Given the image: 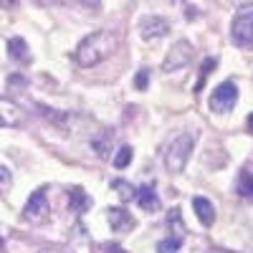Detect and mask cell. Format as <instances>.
Segmentation results:
<instances>
[{
  "mask_svg": "<svg viewBox=\"0 0 253 253\" xmlns=\"http://www.w3.org/2000/svg\"><path fill=\"white\" fill-rule=\"evenodd\" d=\"M119 48V36L114 31H96L86 36L76 48V63L81 69H91Z\"/></svg>",
  "mask_w": 253,
  "mask_h": 253,
  "instance_id": "6da1fadb",
  "label": "cell"
},
{
  "mask_svg": "<svg viewBox=\"0 0 253 253\" xmlns=\"http://www.w3.org/2000/svg\"><path fill=\"white\" fill-rule=\"evenodd\" d=\"M190 152H193V137L190 134H177L170 144H167L165 152V165L172 175H180L185 170V165L190 160Z\"/></svg>",
  "mask_w": 253,
  "mask_h": 253,
  "instance_id": "7a4b0ae2",
  "label": "cell"
},
{
  "mask_svg": "<svg viewBox=\"0 0 253 253\" xmlns=\"http://www.w3.org/2000/svg\"><path fill=\"white\" fill-rule=\"evenodd\" d=\"M230 38L241 48H253V5H243L230 26Z\"/></svg>",
  "mask_w": 253,
  "mask_h": 253,
  "instance_id": "3957f363",
  "label": "cell"
},
{
  "mask_svg": "<svg viewBox=\"0 0 253 253\" xmlns=\"http://www.w3.org/2000/svg\"><path fill=\"white\" fill-rule=\"evenodd\" d=\"M236 101H238V89H236V84L233 81H225L220 84V86L213 91V96H210V109L218 112V114H225L236 107Z\"/></svg>",
  "mask_w": 253,
  "mask_h": 253,
  "instance_id": "277c9868",
  "label": "cell"
},
{
  "mask_svg": "<svg viewBox=\"0 0 253 253\" xmlns=\"http://www.w3.org/2000/svg\"><path fill=\"white\" fill-rule=\"evenodd\" d=\"M48 213H51V208H48L46 193H43V190H36V193L28 198L26 208H23V218L28 223H46Z\"/></svg>",
  "mask_w": 253,
  "mask_h": 253,
  "instance_id": "5b68a950",
  "label": "cell"
},
{
  "mask_svg": "<svg viewBox=\"0 0 253 253\" xmlns=\"http://www.w3.org/2000/svg\"><path fill=\"white\" fill-rule=\"evenodd\" d=\"M170 33V23L160 15H147L139 20V36L144 41H155V38H162Z\"/></svg>",
  "mask_w": 253,
  "mask_h": 253,
  "instance_id": "8992f818",
  "label": "cell"
},
{
  "mask_svg": "<svg viewBox=\"0 0 253 253\" xmlns=\"http://www.w3.org/2000/svg\"><path fill=\"white\" fill-rule=\"evenodd\" d=\"M190 58H193V46H190L187 41H180V43H175L170 48V53L165 58V71H175V69L187 66Z\"/></svg>",
  "mask_w": 253,
  "mask_h": 253,
  "instance_id": "52a82bcc",
  "label": "cell"
},
{
  "mask_svg": "<svg viewBox=\"0 0 253 253\" xmlns=\"http://www.w3.org/2000/svg\"><path fill=\"white\" fill-rule=\"evenodd\" d=\"M20 124H23V109L15 101L0 96V126L13 129V126H20Z\"/></svg>",
  "mask_w": 253,
  "mask_h": 253,
  "instance_id": "ba28073f",
  "label": "cell"
},
{
  "mask_svg": "<svg viewBox=\"0 0 253 253\" xmlns=\"http://www.w3.org/2000/svg\"><path fill=\"white\" fill-rule=\"evenodd\" d=\"M107 218H109V225H112L114 233H129V230L134 228V218L126 213L124 208H109Z\"/></svg>",
  "mask_w": 253,
  "mask_h": 253,
  "instance_id": "9c48e42d",
  "label": "cell"
},
{
  "mask_svg": "<svg viewBox=\"0 0 253 253\" xmlns=\"http://www.w3.org/2000/svg\"><path fill=\"white\" fill-rule=\"evenodd\" d=\"M134 200H137V205L142 208V210H147V213H155V210H160V198H157V193L150 187V185H144V187H139V190H134Z\"/></svg>",
  "mask_w": 253,
  "mask_h": 253,
  "instance_id": "30bf717a",
  "label": "cell"
},
{
  "mask_svg": "<svg viewBox=\"0 0 253 253\" xmlns=\"http://www.w3.org/2000/svg\"><path fill=\"white\" fill-rule=\"evenodd\" d=\"M193 208H195V213H198V220L208 228V225H213V220H215V208H213V203H210L208 198H193Z\"/></svg>",
  "mask_w": 253,
  "mask_h": 253,
  "instance_id": "8fae6325",
  "label": "cell"
},
{
  "mask_svg": "<svg viewBox=\"0 0 253 253\" xmlns=\"http://www.w3.org/2000/svg\"><path fill=\"white\" fill-rule=\"evenodd\" d=\"M8 53H10V58L13 61H20V63H28L31 61V53H28V43L23 38H10L8 41Z\"/></svg>",
  "mask_w": 253,
  "mask_h": 253,
  "instance_id": "7c38bea8",
  "label": "cell"
},
{
  "mask_svg": "<svg viewBox=\"0 0 253 253\" xmlns=\"http://www.w3.org/2000/svg\"><path fill=\"white\" fill-rule=\"evenodd\" d=\"M69 198H71V210H74V213H86V210L91 208V198L84 193V190H79V187L71 190Z\"/></svg>",
  "mask_w": 253,
  "mask_h": 253,
  "instance_id": "4fadbf2b",
  "label": "cell"
},
{
  "mask_svg": "<svg viewBox=\"0 0 253 253\" xmlns=\"http://www.w3.org/2000/svg\"><path fill=\"white\" fill-rule=\"evenodd\" d=\"M236 193H238L241 198H253V172H251V170H241V172H238Z\"/></svg>",
  "mask_w": 253,
  "mask_h": 253,
  "instance_id": "5bb4252c",
  "label": "cell"
},
{
  "mask_svg": "<svg viewBox=\"0 0 253 253\" xmlns=\"http://www.w3.org/2000/svg\"><path fill=\"white\" fill-rule=\"evenodd\" d=\"M182 246V236H170L157 243V253H177Z\"/></svg>",
  "mask_w": 253,
  "mask_h": 253,
  "instance_id": "9a60e30c",
  "label": "cell"
},
{
  "mask_svg": "<svg viewBox=\"0 0 253 253\" xmlns=\"http://www.w3.org/2000/svg\"><path fill=\"white\" fill-rule=\"evenodd\" d=\"M112 187L117 190V195L122 198V203H126V200H134V187L126 182V180H114L112 182Z\"/></svg>",
  "mask_w": 253,
  "mask_h": 253,
  "instance_id": "2e32d148",
  "label": "cell"
},
{
  "mask_svg": "<svg viewBox=\"0 0 253 253\" xmlns=\"http://www.w3.org/2000/svg\"><path fill=\"white\" fill-rule=\"evenodd\" d=\"M91 144H94V152H96V157H101V160H104V157L109 155V144H112V137H109L107 132H101V137H96Z\"/></svg>",
  "mask_w": 253,
  "mask_h": 253,
  "instance_id": "e0dca14e",
  "label": "cell"
},
{
  "mask_svg": "<svg viewBox=\"0 0 253 253\" xmlns=\"http://www.w3.org/2000/svg\"><path fill=\"white\" fill-rule=\"evenodd\" d=\"M129 162H132V147L124 144V147H119L117 155H114V167H117V170H124Z\"/></svg>",
  "mask_w": 253,
  "mask_h": 253,
  "instance_id": "ac0fdd59",
  "label": "cell"
},
{
  "mask_svg": "<svg viewBox=\"0 0 253 253\" xmlns=\"http://www.w3.org/2000/svg\"><path fill=\"white\" fill-rule=\"evenodd\" d=\"M63 5H74V8H89V10H96L101 5V0H58Z\"/></svg>",
  "mask_w": 253,
  "mask_h": 253,
  "instance_id": "d6986e66",
  "label": "cell"
},
{
  "mask_svg": "<svg viewBox=\"0 0 253 253\" xmlns=\"http://www.w3.org/2000/svg\"><path fill=\"white\" fill-rule=\"evenodd\" d=\"M170 228L175 230L172 236H182V233H185V223L180 220V210H177V208L170 210Z\"/></svg>",
  "mask_w": 253,
  "mask_h": 253,
  "instance_id": "ffe728a7",
  "label": "cell"
},
{
  "mask_svg": "<svg viewBox=\"0 0 253 253\" xmlns=\"http://www.w3.org/2000/svg\"><path fill=\"white\" fill-rule=\"evenodd\" d=\"M215 66H218V61H215V58H208V61L203 63V69H200V81H198V91L203 89V84H205V79L210 76V71H213Z\"/></svg>",
  "mask_w": 253,
  "mask_h": 253,
  "instance_id": "44dd1931",
  "label": "cell"
},
{
  "mask_svg": "<svg viewBox=\"0 0 253 253\" xmlns=\"http://www.w3.org/2000/svg\"><path fill=\"white\" fill-rule=\"evenodd\" d=\"M134 86H137V89H142V91H144L147 86H150V71L142 69V71L134 76Z\"/></svg>",
  "mask_w": 253,
  "mask_h": 253,
  "instance_id": "7402d4cb",
  "label": "cell"
},
{
  "mask_svg": "<svg viewBox=\"0 0 253 253\" xmlns=\"http://www.w3.org/2000/svg\"><path fill=\"white\" fill-rule=\"evenodd\" d=\"M8 187H10V172L5 170L3 165H0V195L8 193Z\"/></svg>",
  "mask_w": 253,
  "mask_h": 253,
  "instance_id": "603a6c76",
  "label": "cell"
},
{
  "mask_svg": "<svg viewBox=\"0 0 253 253\" xmlns=\"http://www.w3.org/2000/svg\"><path fill=\"white\" fill-rule=\"evenodd\" d=\"M104 251H107V253H126V251L119 248L117 243H104Z\"/></svg>",
  "mask_w": 253,
  "mask_h": 253,
  "instance_id": "cb8c5ba5",
  "label": "cell"
},
{
  "mask_svg": "<svg viewBox=\"0 0 253 253\" xmlns=\"http://www.w3.org/2000/svg\"><path fill=\"white\" fill-rule=\"evenodd\" d=\"M18 3V0H0V5H3V8H10V5H15Z\"/></svg>",
  "mask_w": 253,
  "mask_h": 253,
  "instance_id": "d4e9b609",
  "label": "cell"
},
{
  "mask_svg": "<svg viewBox=\"0 0 253 253\" xmlns=\"http://www.w3.org/2000/svg\"><path fill=\"white\" fill-rule=\"evenodd\" d=\"M248 129H251V132H253V114H251V117H248Z\"/></svg>",
  "mask_w": 253,
  "mask_h": 253,
  "instance_id": "484cf974",
  "label": "cell"
},
{
  "mask_svg": "<svg viewBox=\"0 0 253 253\" xmlns=\"http://www.w3.org/2000/svg\"><path fill=\"white\" fill-rule=\"evenodd\" d=\"M46 253H61V251H46Z\"/></svg>",
  "mask_w": 253,
  "mask_h": 253,
  "instance_id": "4316f807",
  "label": "cell"
},
{
  "mask_svg": "<svg viewBox=\"0 0 253 253\" xmlns=\"http://www.w3.org/2000/svg\"><path fill=\"white\" fill-rule=\"evenodd\" d=\"M0 246H3V236H0Z\"/></svg>",
  "mask_w": 253,
  "mask_h": 253,
  "instance_id": "83f0119b",
  "label": "cell"
}]
</instances>
